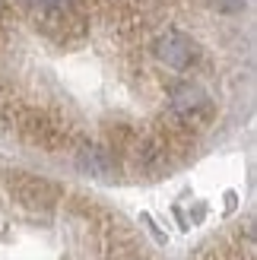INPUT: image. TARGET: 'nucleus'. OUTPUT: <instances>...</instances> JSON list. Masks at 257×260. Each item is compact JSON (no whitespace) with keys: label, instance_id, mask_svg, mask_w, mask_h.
<instances>
[{"label":"nucleus","instance_id":"obj_4","mask_svg":"<svg viewBox=\"0 0 257 260\" xmlns=\"http://www.w3.org/2000/svg\"><path fill=\"white\" fill-rule=\"evenodd\" d=\"M16 197H22L25 203H48L51 200V187L45 181H35V178H16Z\"/></svg>","mask_w":257,"mask_h":260},{"label":"nucleus","instance_id":"obj_3","mask_svg":"<svg viewBox=\"0 0 257 260\" xmlns=\"http://www.w3.org/2000/svg\"><path fill=\"white\" fill-rule=\"evenodd\" d=\"M76 162H80V168H83V172H89V175H108V172H111V165H114V162H111V155H108L105 149H95V146L83 149Z\"/></svg>","mask_w":257,"mask_h":260},{"label":"nucleus","instance_id":"obj_6","mask_svg":"<svg viewBox=\"0 0 257 260\" xmlns=\"http://www.w3.org/2000/svg\"><path fill=\"white\" fill-rule=\"evenodd\" d=\"M216 7H219L222 13H238L241 7H245V0H216Z\"/></svg>","mask_w":257,"mask_h":260},{"label":"nucleus","instance_id":"obj_5","mask_svg":"<svg viewBox=\"0 0 257 260\" xmlns=\"http://www.w3.org/2000/svg\"><path fill=\"white\" fill-rule=\"evenodd\" d=\"M35 13H45V16H63L70 13V4L73 0H29Z\"/></svg>","mask_w":257,"mask_h":260},{"label":"nucleus","instance_id":"obj_2","mask_svg":"<svg viewBox=\"0 0 257 260\" xmlns=\"http://www.w3.org/2000/svg\"><path fill=\"white\" fill-rule=\"evenodd\" d=\"M169 105H172L175 114H181V118H190V114H197V111L207 108V92H203L200 86H194V83H181V86H175V89H172Z\"/></svg>","mask_w":257,"mask_h":260},{"label":"nucleus","instance_id":"obj_1","mask_svg":"<svg viewBox=\"0 0 257 260\" xmlns=\"http://www.w3.org/2000/svg\"><path fill=\"white\" fill-rule=\"evenodd\" d=\"M194 54H197V48H194V42H190L184 32H175L172 29V32H165V35L156 38V57L165 63V67H172V70L190 67Z\"/></svg>","mask_w":257,"mask_h":260}]
</instances>
